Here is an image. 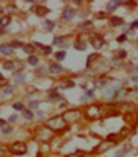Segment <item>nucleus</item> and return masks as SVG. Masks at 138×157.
I'll use <instances>...</instances> for the list:
<instances>
[{
  "label": "nucleus",
  "instance_id": "nucleus-1",
  "mask_svg": "<svg viewBox=\"0 0 138 157\" xmlns=\"http://www.w3.org/2000/svg\"><path fill=\"white\" fill-rule=\"evenodd\" d=\"M47 127H50L53 132H63V131H67L68 124L63 119V115L60 114V115H53L52 119H48L47 121Z\"/></svg>",
  "mask_w": 138,
  "mask_h": 157
},
{
  "label": "nucleus",
  "instance_id": "nucleus-2",
  "mask_svg": "<svg viewBox=\"0 0 138 157\" xmlns=\"http://www.w3.org/2000/svg\"><path fill=\"white\" fill-rule=\"evenodd\" d=\"M85 117L90 119V121H97V119L103 117V105L97 104V102L88 104L87 107H85Z\"/></svg>",
  "mask_w": 138,
  "mask_h": 157
},
{
  "label": "nucleus",
  "instance_id": "nucleus-3",
  "mask_svg": "<svg viewBox=\"0 0 138 157\" xmlns=\"http://www.w3.org/2000/svg\"><path fill=\"white\" fill-rule=\"evenodd\" d=\"M33 137H35V141H38V142H50L52 139L55 137V132L52 131L50 127L40 126V127H37Z\"/></svg>",
  "mask_w": 138,
  "mask_h": 157
},
{
  "label": "nucleus",
  "instance_id": "nucleus-4",
  "mask_svg": "<svg viewBox=\"0 0 138 157\" xmlns=\"http://www.w3.org/2000/svg\"><path fill=\"white\" fill-rule=\"evenodd\" d=\"M63 115V119L67 121V124H72V122H77L82 119V110H78V109H68L65 112V114H62Z\"/></svg>",
  "mask_w": 138,
  "mask_h": 157
},
{
  "label": "nucleus",
  "instance_id": "nucleus-5",
  "mask_svg": "<svg viewBox=\"0 0 138 157\" xmlns=\"http://www.w3.org/2000/svg\"><path fill=\"white\" fill-rule=\"evenodd\" d=\"M90 45H92L93 49H97V50H100V49H103L105 45H107V42H105V37L102 35V34H92V37H90Z\"/></svg>",
  "mask_w": 138,
  "mask_h": 157
},
{
  "label": "nucleus",
  "instance_id": "nucleus-6",
  "mask_svg": "<svg viewBox=\"0 0 138 157\" xmlns=\"http://www.w3.org/2000/svg\"><path fill=\"white\" fill-rule=\"evenodd\" d=\"M10 154L13 156H25L27 154V144L22 141H15L10 146Z\"/></svg>",
  "mask_w": 138,
  "mask_h": 157
},
{
  "label": "nucleus",
  "instance_id": "nucleus-7",
  "mask_svg": "<svg viewBox=\"0 0 138 157\" xmlns=\"http://www.w3.org/2000/svg\"><path fill=\"white\" fill-rule=\"evenodd\" d=\"M75 17V10H73L72 5H67L63 7V10H62V20L63 22H70Z\"/></svg>",
  "mask_w": 138,
  "mask_h": 157
},
{
  "label": "nucleus",
  "instance_id": "nucleus-8",
  "mask_svg": "<svg viewBox=\"0 0 138 157\" xmlns=\"http://www.w3.org/2000/svg\"><path fill=\"white\" fill-rule=\"evenodd\" d=\"M125 59H127V50L120 49V50H117V52L113 54L112 62L115 64V65H120V62H122V60H125Z\"/></svg>",
  "mask_w": 138,
  "mask_h": 157
},
{
  "label": "nucleus",
  "instance_id": "nucleus-9",
  "mask_svg": "<svg viewBox=\"0 0 138 157\" xmlns=\"http://www.w3.org/2000/svg\"><path fill=\"white\" fill-rule=\"evenodd\" d=\"M63 72V69H62V65L58 62H52L50 65H48V74L50 75H58V74Z\"/></svg>",
  "mask_w": 138,
  "mask_h": 157
},
{
  "label": "nucleus",
  "instance_id": "nucleus-10",
  "mask_svg": "<svg viewBox=\"0 0 138 157\" xmlns=\"http://www.w3.org/2000/svg\"><path fill=\"white\" fill-rule=\"evenodd\" d=\"M57 87H58V89H63V90L73 89V87H75V82H73L72 78H65V80H60V82L57 84Z\"/></svg>",
  "mask_w": 138,
  "mask_h": 157
},
{
  "label": "nucleus",
  "instance_id": "nucleus-11",
  "mask_svg": "<svg viewBox=\"0 0 138 157\" xmlns=\"http://www.w3.org/2000/svg\"><path fill=\"white\" fill-rule=\"evenodd\" d=\"M48 12H50V9H47L45 5H35L33 7V14H35L37 17H45V15H48Z\"/></svg>",
  "mask_w": 138,
  "mask_h": 157
},
{
  "label": "nucleus",
  "instance_id": "nucleus-12",
  "mask_svg": "<svg viewBox=\"0 0 138 157\" xmlns=\"http://www.w3.org/2000/svg\"><path fill=\"white\" fill-rule=\"evenodd\" d=\"M73 47L77 49V50H80V52H82V50H85V49H87V40H85V37H83V35L78 37L77 40L73 42Z\"/></svg>",
  "mask_w": 138,
  "mask_h": 157
},
{
  "label": "nucleus",
  "instance_id": "nucleus-13",
  "mask_svg": "<svg viewBox=\"0 0 138 157\" xmlns=\"http://www.w3.org/2000/svg\"><path fill=\"white\" fill-rule=\"evenodd\" d=\"M108 24H110V27H122L125 25V20H123L122 17H112V19H108Z\"/></svg>",
  "mask_w": 138,
  "mask_h": 157
},
{
  "label": "nucleus",
  "instance_id": "nucleus-14",
  "mask_svg": "<svg viewBox=\"0 0 138 157\" xmlns=\"http://www.w3.org/2000/svg\"><path fill=\"white\" fill-rule=\"evenodd\" d=\"M105 141H107V142H110L112 146H115V144H118V142L125 141V139H123V137L120 136V134H110V136H108L107 139H105Z\"/></svg>",
  "mask_w": 138,
  "mask_h": 157
},
{
  "label": "nucleus",
  "instance_id": "nucleus-15",
  "mask_svg": "<svg viewBox=\"0 0 138 157\" xmlns=\"http://www.w3.org/2000/svg\"><path fill=\"white\" fill-rule=\"evenodd\" d=\"M110 80H112V78L108 77V75H102L100 78H97V80H95V89H98V87H105Z\"/></svg>",
  "mask_w": 138,
  "mask_h": 157
},
{
  "label": "nucleus",
  "instance_id": "nucleus-16",
  "mask_svg": "<svg viewBox=\"0 0 138 157\" xmlns=\"http://www.w3.org/2000/svg\"><path fill=\"white\" fill-rule=\"evenodd\" d=\"M108 147H112V144H110V142H107V141H102V144H100V146L93 149V154H97V152H98V154H102V152L107 151Z\"/></svg>",
  "mask_w": 138,
  "mask_h": 157
},
{
  "label": "nucleus",
  "instance_id": "nucleus-17",
  "mask_svg": "<svg viewBox=\"0 0 138 157\" xmlns=\"http://www.w3.org/2000/svg\"><path fill=\"white\" fill-rule=\"evenodd\" d=\"M65 42H67V37L63 35L53 37V47H65Z\"/></svg>",
  "mask_w": 138,
  "mask_h": 157
},
{
  "label": "nucleus",
  "instance_id": "nucleus-18",
  "mask_svg": "<svg viewBox=\"0 0 138 157\" xmlns=\"http://www.w3.org/2000/svg\"><path fill=\"white\" fill-rule=\"evenodd\" d=\"M48 100L50 102H63V95L58 94V92H48Z\"/></svg>",
  "mask_w": 138,
  "mask_h": 157
},
{
  "label": "nucleus",
  "instance_id": "nucleus-19",
  "mask_svg": "<svg viewBox=\"0 0 138 157\" xmlns=\"http://www.w3.org/2000/svg\"><path fill=\"white\" fill-rule=\"evenodd\" d=\"M0 52L4 54V55H12V54H13V49H12L10 44H4V45H0Z\"/></svg>",
  "mask_w": 138,
  "mask_h": 157
},
{
  "label": "nucleus",
  "instance_id": "nucleus-20",
  "mask_svg": "<svg viewBox=\"0 0 138 157\" xmlns=\"http://www.w3.org/2000/svg\"><path fill=\"white\" fill-rule=\"evenodd\" d=\"M120 5H123L122 2H117V0H113V2H108L107 4V12H115Z\"/></svg>",
  "mask_w": 138,
  "mask_h": 157
},
{
  "label": "nucleus",
  "instance_id": "nucleus-21",
  "mask_svg": "<svg viewBox=\"0 0 138 157\" xmlns=\"http://www.w3.org/2000/svg\"><path fill=\"white\" fill-rule=\"evenodd\" d=\"M97 60H100V54H92V55H88V60H87V67L90 69L93 65V64L97 62Z\"/></svg>",
  "mask_w": 138,
  "mask_h": 157
},
{
  "label": "nucleus",
  "instance_id": "nucleus-22",
  "mask_svg": "<svg viewBox=\"0 0 138 157\" xmlns=\"http://www.w3.org/2000/svg\"><path fill=\"white\" fill-rule=\"evenodd\" d=\"M22 50H23L25 54H28V57H30V55H35V47H33V44H25Z\"/></svg>",
  "mask_w": 138,
  "mask_h": 157
},
{
  "label": "nucleus",
  "instance_id": "nucleus-23",
  "mask_svg": "<svg viewBox=\"0 0 138 157\" xmlns=\"http://www.w3.org/2000/svg\"><path fill=\"white\" fill-rule=\"evenodd\" d=\"M10 20H12V19L8 15H2V17H0V29L8 27V25H10Z\"/></svg>",
  "mask_w": 138,
  "mask_h": 157
},
{
  "label": "nucleus",
  "instance_id": "nucleus-24",
  "mask_svg": "<svg viewBox=\"0 0 138 157\" xmlns=\"http://www.w3.org/2000/svg\"><path fill=\"white\" fill-rule=\"evenodd\" d=\"M13 80H15L17 84H23V82H25V74H23V72H17L15 75H13Z\"/></svg>",
  "mask_w": 138,
  "mask_h": 157
},
{
  "label": "nucleus",
  "instance_id": "nucleus-25",
  "mask_svg": "<svg viewBox=\"0 0 138 157\" xmlns=\"http://www.w3.org/2000/svg\"><path fill=\"white\" fill-rule=\"evenodd\" d=\"M80 29H82V30H92V29H93V22L92 20L82 22V24H80Z\"/></svg>",
  "mask_w": 138,
  "mask_h": 157
},
{
  "label": "nucleus",
  "instance_id": "nucleus-26",
  "mask_svg": "<svg viewBox=\"0 0 138 157\" xmlns=\"http://www.w3.org/2000/svg\"><path fill=\"white\" fill-rule=\"evenodd\" d=\"M130 151H132V146H130V144H127L122 151L117 152V157H125V156H127V152H130Z\"/></svg>",
  "mask_w": 138,
  "mask_h": 157
},
{
  "label": "nucleus",
  "instance_id": "nucleus-27",
  "mask_svg": "<svg viewBox=\"0 0 138 157\" xmlns=\"http://www.w3.org/2000/svg\"><path fill=\"white\" fill-rule=\"evenodd\" d=\"M40 64V59L37 57V55H30L28 57V65H32V67H37Z\"/></svg>",
  "mask_w": 138,
  "mask_h": 157
},
{
  "label": "nucleus",
  "instance_id": "nucleus-28",
  "mask_svg": "<svg viewBox=\"0 0 138 157\" xmlns=\"http://www.w3.org/2000/svg\"><path fill=\"white\" fill-rule=\"evenodd\" d=\"M47 74H48V67H43V65L35 70V75H38V77H43V75H47Z\"/></svg>",
  "mask_w": 138,
  "mask_h": 157
},
{
  "label": "nucleus",
  "instance_id": "nucleus-29",
  "mask_svg": "<svg viewBox=\"0 0 138 157\" xmlns=\"http://www.w3.org/2000/svg\"><path fill=\"white\" fill-rule=\"evenodd\" d=\"M67 57V52L65 50H58V52H55V60L58 64H60V60H63V59Z\"/></svg>",
  "mask_w": 138,
  "mask_h": 157
},
{
  "label": "nucleus",
  "instance_id": "nucleus-30",
  "mask_svg": "<svg viewBox=\"0 0 138 157\" xmlns=\"http://www.w3.org/2000/svg\"><path fill=\"white\" fill-rule=\"evenodd\" d=\"M0 94H4V95H12V94H13V87H12V85H5L4 89L0 90Z\"/></svg>",
  "mask_w": 138,
  "mask_h": 157
},
{
  "label": "nucleus",
  "instance_id": "nucleus-31",
  "mask_svg": "<svg viewBox=\"0 0 138 157\" xmlns=\"http://www.w3.org/2000/svg\"><path fill=\"white\" fill-rule=\"evenodd\" d=\"M2 65H4L5 70H13V69H15V62H12V60H5Z\"/></svg>",
  "mask_w": 138,
  "mask_h": 157
},
{
  "label": "nucleus",
  "instance_id": "nucleus-32",
  "mask_svg": "<svg viewBox=\"0 0 138 157\" xmlns=\"http://www.w3.org/2000/svg\"><path fill=\"white\" fill-rule=\"evenodd\" d=\"M53 27H55V22H52V20H45V24H43V29H45V32L53 30Z\"/></svg>",
  "mask_w": 138,
  "mask_h": 157
},
{
  "label": "nucleus",
  "instance_id": "nucleus-33",
  "mask_svg": "<svg viewBox=\"0 0 138 157\" xmlns=\"http://www.w3.org/2000/svg\"><path fill=\"white\" fill-rule=\"evenodd\" d=\"M22 114H23V117H25L27 121H33V117H35V115H33V112H32L30 109H25Z\"/></svg>",
  "mask_w": 138,
  "mask_h": 157
},
{
  "label": "nucleus",
  "instance_id": "nucleus-34",
  "mask_svg": "<svg viewBox=\"0 0 138 157\" xmlns=\"http://www.w3.org/2000/svg\"><path fill=\"white\" fill-rule=\"evenodd\" d=\"M10 45H12V49H13V50H15L17 47L23 49V45H25V44H23V42H20V40H12V44H10Z\"/></svg>",
  "mask_w": 138,
  "mask_h": 157
},
{
  "label": "nucleus",
  "instance_id": "nucleus-35",
  "mask_svg": "<svg viewBox=\"0 0 138 157\" xmlns=\"http://www.w3.org/2000/svg\"><path fill=\"white\" fill-rule=\"evenodd\" d=\"M127 40H128V34H127V32L117 37V42H118V44H123V42H127Z\"/></svg>",
  "mask_w": 138,
  "mask_h": 157
},
{
  "label": "nucleus",
  "instance_id": "nucleus-36",
  "mask_svg": "<svg viewBox=\"0 0 138 157\" xmlns=\"http://www.w3.org/2000/svg\"><path fill=\"white\" fill-rule=\"evenodd\" d=\"M15 110H18V112H23L25 110V107H23V104L22 102H13V105H12Z\"/></svg>",
  "mask_w": 138,
  "mask_h": 157
},
{
  "label": "nucleus",
  "instance_id": "nucleus-37",
  "mask_svg": "<svg viewBox=\"0 0 138 157\" xmlns=\"http://www.w3.org/2000/svg\"><path fill=\"white\" fill-rule=\"evenodd\" d=\"M38 105H40V100H30V102H28V109L33 110V109H37Z\"/></svg>",
  "mask_w": 138,
  "mask_h": 157
},
{
  "label": "nucleus",
  "instance_id": "nucleus-38",
  "mask_svg": "<svg viewBox=\"0 0 138 157\" xmlns=\"http://www.w3.org/2000/svg\"><path fill=\"white\" fill-rule=\"evenodd\" d=\"M52 52H53V50H52V47H48V45H45V49L42 50V54H43V55H50Z\"/></svg>",
  "mask_w": 138,
  "mask_h": 157
},
{
  "label": "nucleus",
  "instance_id": "nucleus-39",
  "mask_svg": "<svg viewBox=\"0 0 138 157\" xmlns=\"http://www.w3.org/2000/svg\"><path fill=\"white\" fill-rule=\"evenodd\" d=\"M122 4H123V5H128L130 9H135V7L138 5L137 2H128V0H127V2H122Z\"/></svg>",
  "mask_w": 138,
  "mask_h": 157
},
{
  "label": "nucleus",
  "instance_id": "nucleus-40",
  "mask_svg": "<svg viewBox=\"0 0 138 157\" xmlns=\"http://www.w3.org/2000/svg\"><path fill=\"white\" fill-rule=\"evenodd\" d=\"M97 19H108V14H107V12H98Z\"/></svg>",
  "mask_w": 138,
  "mask_h": 157
},
{
  "label": "nucleus",
  "instance_id": "nucleus-41",
  "mask_svg": "<svg viewBox=\"0 0 138 157\" xmlns=\"http://www.w3.org/2000/svg\"><path fill=\"white\" fill-rule=\"evenodd\" d=\"M2 132H4V134H12V132H13V129H12V127H8V126H5L4 129H2Z\"/></svg>",
  "mask_w": 138,
  "mask_h": 157
},
{
  "label": "nucleus",
  "instance_id": "nucleus-42",
  "mask_svg": "<svg viewBox=\"0 0 138 157\" xmlns=\"http://www.w3.org/2000/svg\"><path fill=\"white\" fill-rule=\"evenodd\" d=\"M33 47H35V49H40V50H43V49H45V45H43V44H40V42H33Z\"/></svg>",
  "mask_w": 138,
  "mask_h": 157
},
{
  "label": "nucleus",
  "instance_id": "nucleus-43",
  "mask_svg": "<svg viewBox=\"0 0 138 157\" xmlns=\"http://www.w3.org/2000/svg\"><path fill=\"white\" fill-rule=\"evenodd\" d=\"M15 9H17L15 4H8V5H7V10H8V12H13Z\"/></svg>",
  "mask_w": 138,
  "mask_h": 157
},
{
  "label": "nucleus",
  "instance_id": "nucleus-44",
  "mask_svg": "<svg viewBox=\"0 0 138 157\" xmlns=\"http://www.w3.org/2000/svg\"><path fill=\"white\" fill-rule=\"evenodd\" d=\"M75 156H77V157H85V156H87V152H83V151H77V152H75Z\"/></svg>",
  "mask_w": 138,
  "mask_h": 157
},
{
  "label": "nucleus",
  "instance_id": "nucleus-45",
  "mask_svg": "<svg viewBox=\"0 0 138 157\" xmlns=\"http://www.w3.org/2000/svg\"><path fill=\"white\" fill-rule=\"evenodd\" d=\"M135 29H138V19L135 22H133L132 25H130V30H135Z\"/></svg>",
  "mask_w": 138,
  "mask_h": 157
},
{
  "label": "nucleus",
  "instance_id": "nucleus-46",
  "mask_svg": "<svg viewBox=\"0 0 138 157\" xmlns=\"http://www.w3.org/2000/svg\"><path fill=\"white\" fill-rule=\"evenodd\" d=\"M17 119H18V117H17V115H12L10 119H8V122H15V121H17Z\"/></svg>",
  "mask_w": 138,
  "mask_h": 157
},
{
  "label": "nucleus",
  "instance_id": "nucleus-47",
  "mask_svg": "<svg viewBox=\"0 0 138 157\" xmlns=\"http://www.w3.org/2000/svg\"><path fill=\"white\" fill-rule=\"evenodd\" d=\"M132 80L135 82V84H138V75H132Z\"/></svg>",
  "mask_w": 138,
  "mask_h": 157
},
{
  "label": "nucleus",
  "instance_id": "nucleus-48",
  "mask_svg": "<svg viewBox=\"0 0 138 157\" xmlns=\"http://www.w3.org/2000/svg\"><path fill=\"white\" fill-rule=\"evenodd\" d=\"M0 127H2V129L5 127V121H4V119H0Z\"/></svg>",
  "mask_w": 138,
  "mask_h": 157
},
{
  "label": "nucleus",
  "instance_id": "nucleus-49",
  "mask_svg": "<svg viewBox=\"0 0 138 157\" xmlns=\"http://www.w3.org/2000/svg\"><path fill=\"white\" fill-rule=\"evenodd\" d=\"M37 115H38L40 119H43V117H45V114H43V112H37Z\"/></svg>",
  "mask_w": 138,
  "mask_h": 157
},
{
  "label": "nucleus",
  "instance_id": "nucleus-50",
  "mask_svg": "<svg viewBox=\"0 0 138 157\" xmlns=\"http://www.w3.org/2000/svg\"><path fill=\"white\" fill-rule=\"evenodd\" d=\"M133 92H137V94H138V85L135 87V89H133Z\"/></svg>",
  "mask_w": 138,
  "mask_h": 157
},
{
  "label": "nucleus",
  "instance_id": "nucleus-51",
  "mask_svg": "<svg viewBox=\"0 0 138 157\" xmlns=\"http://www.w3.org/2000/svg\"><path fill=\"white\" fill-rule=\"evenodd\" d=\"M135 72H138V65H135Z\"/></svg>",
  "mask_w": 138,
  "mask_h": 157
},
{
  "label": "nucleus",
  "instance_id": "nucleus-52",
  "mask_svg": "<svg viewBox=\"0 0 138 157\" xmlns=\"http://www.w3.org/2000/svg\"><path fill=\"white\" fill-rule=\"evenodd\" d=\"M67 157H77V156H75V154H72V156H67Z\"/></svg>",
  "mask_w": 138,
  "mask_h": 157
},
{
  "label": "nucleus",
  "instance_id": "nucleus-53",
  "mask_svg": "<svg viewBox=\"0 0 138 157\" xmlns=\"http://www.w3.org/2000/svg\"><path fill=\"white\" fill-rule=\"evenodd\" d=\"M2 12H4V9H2V7H0V14H2Z\"/></svg>",
  "mask_w": 138,
  "mask_h": 157
},
{
  "label": "nucleus",
  "instance_id": "nucleus-54",
  "mask_svg": "<svg viewBox=\"0 0 138 157\" xmlns=\"http://www.w3.org/2000/svg\"><path fill=\"white\" fill-rule=\"evenodd\" d=\"M137 154H138V149H137Z\"/></svg>",
  "mask_w": 138,
  "mask_h": 157
}]
</instances>
